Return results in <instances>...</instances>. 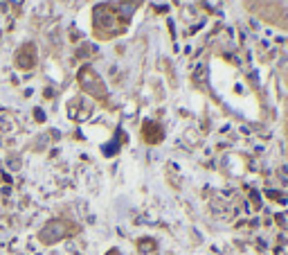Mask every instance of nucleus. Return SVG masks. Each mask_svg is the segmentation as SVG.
Masks as SVG:
<instances>
[{
	"mask_svg": "<svg viewBox=\"0 0 288 255\" xmlns=\"http://www.w3.org/2000/svg\"><path fill=\"white\" fill-rule=\"evenodd\" d=\"M144 138H146V142H160L162 140V129L158 127V124H153V122H146L144 124Z\"/></svg>",
	"mask_w": 288,
	"mask_h": 255,
	"instance_id": "2",
	"label": "nucleus"
},
{
	"mask_svg": "<svg viewBox=\"0 0 288 255\" xmlns=\"http://www.w3.org/2000/svg\"><path fill=\"white\" fill-rule=\"evenodd\" d=\"M108 255H120V253H117V250H110V253H108Z\"/></svg>",
	"mask_w": 288,
	"mask_h": 255,
	"instance_id": "4",
	"label": "nucleus"
},
{
	"mask_svg": "<svg viewBox=\"0 0 288 255\" xmlns=\"http://www.w3.org/2000/svg\"><path fill=\"white\" fill-rule=\"evenodd\" d=\"M153 246V241H148V239H144V241H140V248L142 250H146V248H151Z\"/></svg>",
	"mask_w": 288,
	"mask_h": 255,
	"instance_id": "3",
	"label": "nucleus"
},
{
	"mask_svg": "<svg viewBox=\"0 0 288 255\" xmlns=\"http://www.w3.org/2000/svg\"><path fill=\"white\" fill-rule=\"evenodd\" d=\"M70 232H74V228H72L70 223L61 221V219H54V221L45 223V228H40L38 239L43 241V244H56L63 237H70Z\"/></svg>",
	"mask_w": 288,
	"mask_h": 255,
	"instance_id": "1",
	"label": "nucleus"
}]
</instances>
